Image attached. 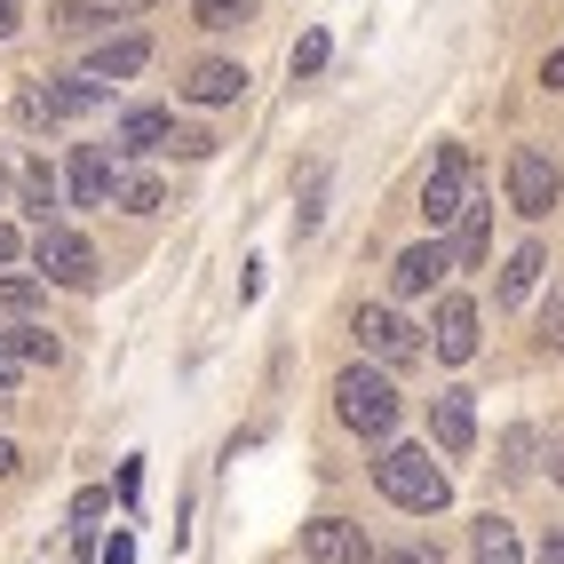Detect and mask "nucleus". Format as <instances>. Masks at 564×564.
Wrapping results in <instances>:
<instances>
[{"label": "nucleus", "instance_id": "nucleus-1", "mask_svg": "<svg viewBox=\"0 0 564 564\" xmlns=\"http://www.w3.org/2000/svg\"><path fill=\"white\" fill-rule=\"evenodd\" d=\"M373 485H382L398 509H413V517H437L445 501H454V485H445V469L430 462V445H390V454L373 462Z\"/></svg>", "mask_w": 564, "mask_h": 564}, {"label": "nucleus", "instance_id": "nucleus-2", "mask_svg": "<svg viewBox=\"0 0 564 564\" xmlns=\"http://www.w3.org/2000/svg\"><path fill=\"white\" fill-rule=\"evenodd\" d=\"M334 413H343V430H358V437L382 445V437L398 430V390H390V373H373V366L334 373Z\"/></svg>", "mask_w": 564, "mask_h": 564}, {"label": "nucleus", "instance_id": "nucleus-3", "mask_svg": "<svg viewBox=\"0 0 564 564\" xmlns=\"http://www.w3.org/2000/svg\"><path fill=\"white\" fill-rule=\"evenodd\" d=\"M469 199H477L469 192V152H462V143H445V152L430 160V183H422V223L445 231V223H462Z\"/></svg>", "mask_w": 564, "mask_h": 564}, {"label": "nucleus", "instance_id": "nucleus-4", "mask_svg": "<svg viewBox=\"0 0 564 564\" xmlns=\"http://www.w3.org/2000/svg\"><path fill=\"white\" fill-rule=\"evenodd\" d=\"M32 262H41L48 286H96V247L80 231H64V223H41V239H32Z\"/></svg>", "mask_w": 564, "mask_h": 564}, {"label": "nucleus", "instance_id": "nucleus-5", "mask_svg": "<svg viewBox=\"0 0 564 564\" xmlns=\"http://www.w3.org/2000/svg\"><path fill=\"white\" fill-rule=\"evenodd\" d=\"M556 192H564L556 160L541 152V143H517V152H509V207H517V215H549Z\"/></svg>", "mask_w": 564, "mask_h": 564}, {"label": "nucleus", "instance_id": "nucleus-6", "mask_svg": "<svg viewBox=\"0 0 564 564\" xmlns=\"http://www.w3.org/2000/svg\"><path fill=\"white\" fill-rule=\"evenodd\" d=\"M350 334H358V350H366L373 366H413V358H422V334H413L398 311H382V303H366V311L350 318Z\"/></svg>", "mask_w": 564, "mask_h": 564}, {"label": "nucleus", "instance_id": "nucleus-7", "mask_svg": "<svg viewBox=\"0 0 564 564\" xmlns=\"http://www.w3.org/2000/svg\"><path fill=\"white\" fill-rule=\"evenodd\" d=\"M104 96H111V80H96V72L48 80V88H32V96H24V128H41V120H80V111H96Z\"/></svg>", "mask_w": 564, "mask_h": 564}, {"label": "nucleus", "instance_id": "nucleus-8", "mask_svg": "<svg viewBox=\"0 0 564 564\" xmlns=\"http://www.w3.org/2000/svg\"><path fill=\"white\" fill-rule=\"evenodd\" d=\"M303 556L311 564H373V549H366V533L350 517H311L303 524Z\"/></svg>", "mask_w": 564, "mask_h": 564}, {"label": "nucleus", "instance_id": "nucleus-9", "mask_svg": "<svg viewBox=\"0 0 564 564\" xmlns=\"http://www.w3.org/2000/svg\"><path fill=\"white\" fill-rule=\"evenodd\" d=\"M111 160L120 152H104V143H80V152H72V207H111V192H120V175H111Z\"/></svg>", "mask_w": 564, "mask_h": 564}, {"label": "nucleus", "instance_id": "nucleus-10", "mask_svg": "<svg viewBox=\"0 0 564 564\" xmlns=\"http://www.w3.org/2000/svg\"><path fill=\"white\" fill-rule=\"evenodd\" d=\"M430 343H437L445 366L477 358V303H469V294H445V303H437V334H430Z\"/></svg>", "mask_w": 564, "mask_h": 564}, {"label": "nucleus", "instance_id": "nucleus-11", "mask_svg": "<svg viewBox=\"0 0 564 564\" xmlns=\"http://www.w3.org/2000/svg\"><path fill=\"white\" fill-rule=\"evenodd\" d=\"M160 143H175V120H167V111H152V104L120 111V128H111V152H120V160H143V152H160Z\"/></svg>", "mask_w": 564, "mask_h": 564}, {"label": "nucleus", "instance_id": "nucleus-12", "mask_svg": "<svg viewBox=\"0 0 564 564\" xmlns=\"http://www.w3.org/2000/svg\"><path fill=\"white\" fill-rule=\"evenodd\" d=\"M430 430H437V454H469L477 445V413H469V390H445L430 405Z\"/></svg>", "mask_w": 564, "mask_h": 564}, {"label": "nucleus", "instance_id": "nucleus-13", "mask_svg": "<svg viewBox=\"0 0 564 564\" xmlns=\"http://www.w3.org/2000/svg\"><path fill=\"white\" fill-rule=\"evenodd\" d=\"M183 96H192V104H239V96H247V72H239L231 56H207V64H192Z\"/></svg>", "mask_w": 564, "mask_h": 564}, {"label": "nucleus", "instance_id": "nucleus-14", "mask_svg": "<svg viewBox=\"0 0 564 564\" xmlns=\"http://www.w3.org/2000/svg\"><path fill=\"white\" fill-rule=\"evenodd\" d=\"M445 271H454V262H445V247L430 239V247H405V254L390 262V286H398V294H430Z\"/></svg>", "mask_w": 564, "mask_h": 564}, {"label": "nucleus", "instance_id": "nucleus-15", "mask_svg": "<svg viewBox=\"0 0 564 564\" xmlns=\"http://www.w3.org/2000/svg\"><path fill=\"white\" fill-rule=\"evenodd\" d=\"M0 358H9L17 373L24 366H56V334L32 326V318H17V326H0Z\"/></svg>", "mask_w": 564, "mask_h": 564}, {"label": "nucleus", "instance_id": "nucleus-16", "mask_svg": "<svg viewBox=\"0 0 564 564\" xmlns=\"http://www.w3.org/2000/svg\"><path fill=\"white\" fill-rule=\"evenodd\" d=\"M143 64H152V41H143V32H120V41H104V48L88 56L96 80H135Z\"/></svg>", "mask_w": 564, "mask_h": 564}, {"label": "nucleus", "instance_id": "nucleus-17", "mask_svg": "<svg viewBox=\"0 0 564 564\" xmlns=\"http://www.w3.org/2000/svg\"><path fill=\"white\" fill-rule=\"evenodd\" d=\"M469 564H524L517 524H509V517H477V524H469Z\"/></svg>", "mask_w": 564, "mask_h": 564}, {"label": "nucleus", "instance_id": "nucleus-18", "mask_svg": "<svg viewBox=\"0 0 564 564\" xmlns=\"http://www.w3.org/2000/svg\"><path fill=\"white\" fill-rule=\"evenodd\" d=\"M541 271H549V254H541V247H517V254H509V271H501V303H524Z\"/></svg>", "mask_w": 564, "mask_h": 564}, {"label": "nucleus", "instance_id": "nucleus-19", "mask_svg": "<svg viewBox=\"0 0 564 564\" xmlns=\"http://www.w3.org/2000/svg\"><path fill=\"white\" fill-rule=\"evenodd\" d=\"M56 199H64V183H56V167H48V160H24V207H32V215L48 223V215H56Z\"/></svg>", "mask_w": 564, "mask_h": 564}, {"label": "nucleus", "instance_id": "nucleus-20", "mask_svg": "<svg viewBox=\"0 0 564 564\" xmlns=\"http://www.w3.org/2000/svg\"><path fill=\"white\" fill-rule=\"evenodd\" d=\"M454 247H462V262H485V247H494V207H485V199L462 207V239Z\"/></svg>", "mask_w": 564, "mask_h": 564}, {"label": "nucleus", "instance_id": "nucleus-21", "mask_svg": "<svg viewBox=\"0 0 564 564\" xmlns=\"http://www.w3.org/2000/svg\"><path fill=\"white\" fill-rule=\"evenodd\" d=\"M192 17H199L207 32H231V24L254 17V0H192Z\"/></svg>", "mask_w": 564, "mask_h": 564}, {"label": "nucleus", "instance_id": "nucleus-22", "mask_svg": "<svg viewBox=\"0 0 564 564\" xmlns=\"http://www.w3.org/2000/svg\"><path fill=\"white\" fill-rule=\"evenodd\" d=\"M41 311V279H0V318H32Z\"/></svg>", "mask_w": 564, "mask_h": 564}, {"label": "nucleus", "instance_id": "nucleus-23", "mask_svg": "<svg viewBox=\"0 0 564 564\" xmlns=\"http://www.w3.org/2000/svg\"><path fill=\"white\" fill-rule=\"evenodd\" d=\"M111 207H128V215H152V207H160V183H152V175H120Z\"/></svg>", "mask_w": 564, "mask_h": 564}, {"label": "nucleus", "instance_id": "nucleus-24", "mask_svg": "<svg viewBox=\"0 0 564 564\" xmlns=\"http://www.w3.org/2000/svg\"><path fill=\"white\" fill-rule=\"evenodd\" d=\"M104 24H111V17H104V9H80V0H72V9H56V32H64V41H96Z\"/></svg>", "mask_w": 564, "mask_h": 564}, {"label": "nucleus", "instance_id": "nucleus-25", "mask_svg": "<svg viewBox=\"0 0 564 564\" xmlns=\"http://www.w3.org/2000/svg\"><path fill=\"white\" fill-rule=\"evenodd\" d=\"M311 72H326V32H303V41H294V80H311Z\"/></svg>", "mask_w": 564, "mask_h": 564}, {"label": "nucleus", "instance_id": "nucleus-26", "mask_svg": "<svg viewBox=\"0 0 564 564\" xmlns=\"http://www.w3.org/2000/svg\"><path fill=\"white\" fill-rule=\"evenodd\" d=\"M501 469H509V477L533 469V430H509V437H501Z\"/></svg>", "mask_w": 564, "mask_h": 564}, {"label": "nucleus", "instance_id": "nucleus-27", "mask_svg": "<svg viewBox=\"0 0 564 564\" xmlns=\"http://www.w3.org/2000/svg\"><path fill=\"white\" fill-rule=\"evenodd\" d=\"M104 509H111V494H80V501H72V524H80L72 541H80V549H88V524H96Z\"/></svg>", "mask_w": 564, "mask_h": 564}, {"label": "nucleus", "instance_id": "nucleus-28", "mask_svg": "<svg viewBox=\"0 0 564 564\" xmlns=\"http://www.w3.org/2000/svg\"><path fill=\"white\" fill-rule=\"evenodd\" d=\"M175 152H183V160H207L215 135H207V128H175Z\"/></svg>", "mask_w": 564, "mask_h": 564}, {"label": "nucleus", "instance_id": "nucleus-29", "mask_svg": "<svg viewBox=\"0 0 564 564\" xmlns=\"http://www.w3.org/2000/svg\"><path fill=\"white\" fill-rule=\"evenodd\" d=\"M541 343L564 358V294H556V303H549V318H541Z\"/></svg>", "mask_w": 564, "mask_h": 564}, {"label": "nucleus", "instance_id": "nucleus-30", "mask_svg": "<svg viewBox=\"0 0 564 564\" xmlns=\"http://www.w3.org/2000/svg\"><path fill=\"white\" fill-rule=\"evenodd\" d=\"M373 564H437V549H390V556H373Z\"/></svg>", "mask_w": 564, "mask_h": 564}, {"label": "nucleus", "instance_id": "nucleus-31", "mask_svg": "<svg viewBox=\"0 0 564 564\" xmlns=\"http://www.w3.org/2000/svg\"><path fill=\"white\" fill-rule=\"evenodd\" d=\"M104 564H135V541H128V533H111V549H104Z\"/></svg>", "mask_w": 564, "mask_h": 564}, {"label": "nucleus", "instance_id": "nucleus-32", "mask_svg": "<svg viewBox=\"0 0 564 564\" xmlns=\"http://www.w3.org/2000/svg\"><path fill=\"white\" fill-rule=\"evenodd\" d=\"M541 88H564V48H556V56L541 64Z\"/></svg>", "mask_w": 564, "mask_h": 564}, {"label": "nucleus", "instance_id": "nucleus-33", "mask_svg": "<svg viewBox=\"0 0 564 564\" xmlns=\"http://www.w3.org/2000/svg\"><path fill=\"white\" fill-rule=\"evenodd\" d=\"M17 17H24V0H0V41L17 32Z\"/></svg>", "mask_w": 564, "mask_h": 564}, {"label": "nucleus", "instance_id": "nucleus-34", "mask_svg": "<svg viewBox=\"0 0 564 564\" xmlns=\"http://www.w3.org/2000/svg\"><path fill=\"white\" fill-rule=\"evenodd\" d=\"M541 564H564V524H556V533L541 541Z\"/></svg>", "mask_w": 564, "mask_h": 564}, {"label": "nucleus", "instance_id": "nucleus-35", "mask_svg": "<svg viewBox=\"0 0 564 564\" xmlns=\"http://www.w3.org/2000/svg\"><path fill=\"white\" fill-rule=\"evenodd\" d=\"M0 477H17V445L9 437H0Z\"/></svg>", "mask_w": 564, "mask_h": 564}, {"label": "nucleus", "instance_id": "nucleus-36", "mask_svg": "<svg viewBox=\"0 0 564 564\" xmlns=\"http://www.w3.org/2000/svg\"><path fill=\"white\" fill-rule=\"evenodd\" d=\"M0 262H17V231H9V223H0Z\"/></svg>", "mask_w": 564, "mask_h": 564}, {"label": "nucleus", "instance_id": "nucleus-37", "mask_svg": "<svg viewBox=\"0 0 564 564\" xmlns=\"http://www.w3.org/2000/svg\"><path fill=\"white\" fill-rule=\"evenodd\" d=\"M549 477H556V485H564V437H556V454H549Z\"/></svg>", "mask_w": 564, "mask_h": 564}, {"label": "nucleus", "instance_id": "nucleus-38", "mask_svg": "<svg viewBox=\"0 0 564 564\" xmlns=\"http://www.w3.org/2000/svg\"><path fill=\"white\" fill-rule=\"evenodd\" d=\"M9 382H17V366H9V358H0V398H9Z\"/></svg>", "mask_w": 564, "mask_h": 564}]
</instances>
